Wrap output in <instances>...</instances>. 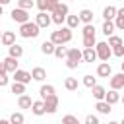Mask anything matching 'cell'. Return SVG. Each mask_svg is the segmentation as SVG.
Returning <instances> with one entry per match:
<instances>
[{"mask_svg":"<svg viewBox=\"0 0 124 124\" xmlns=\"http://www.w3.org/2000/svg\"><path fill=\"white\" fill-rule=\"evenodd\" d=\"M6 85H8V74L0 76V87H6Z\"/></svg>","mask_w":124,"mask_h":124,"instance_id":"cell-42","label":"cell"},{"mask_svg":"<svg viewBox=\"0 0 124 124\" xmlns=\"http://www.w3.org/2000/svg\"><path fill=\"white\" fill-rule=\"evenodd\" d=\"M116 10H118V8H114V6H107V8L103 10V17H105V21H114V17H116Z\"/></svg>","mask_w":124,"mask_h":124,"instance_id":"cell-19","label":"cell"},{"mask_svg":"<svg viewBox=\"0 0 124 124\" xmlns=\"http://www.w3.org/2000/svg\"><path fill=\"white\" fill-rule=\"evenodd\" d=\"M35 23H37L41 29H46V27L52 23V17H50V16H46V12H39V14H37V17H35Z\"/></svg>","mask_w":124,"mask_h":124,"instance_id":"cell-9","label":"cell"},{"mask_svg":"<svg viewBox=\"0 0 124 124\" xmlns=\"http://www.w3.org/2000/svg\"><path fill=\"white\" fill-rule=\"evenodd\" d=\"M6 74H8V70H6L4 62H0V76H6Z\"/></svg>","mask_w":124,"mask_h":124,"instance_id":"cell-43","label":"cell"},{"mask_svg":"<svg viewBox=\"0 0 124 124\" xmlns=\"http://www.w3.org/2000/svg\"><path fill=\"white\" fill-rule=\"evenodd\" d=\"M2 14H4V10H2V6H0V17H2Z\"/></svg>","mask_w":124,"mask_h":124,"instance_id":"cell-49","label":"cell"},{"mask_svg":"<svg viewBox=\"0 0 124 124\" xmlns=\"http://www.w3.org/2000/svg\"><path fill=\"white\" fill-rule=\"evenodd\" d=\"M10 16H12V19L16 21V23H27V21H31L29 19V12L27 10H21V8H14L12 12H10Z\"/></svg>","mask_w":124,"mask_h":124,"instance_id":"cell-6","label":"cell"},{"mask_svg":"<svg viewBox=\"0 0 124 124\" xmlns=\"http://www.w3.org/2000/svg\"><path fill=\"white\" fill-rule=\"evenodd\" d=\"M8 56H12V58H21L23 56V46L21 45H12L10 48H8Z\"/></svg>","mask_w":124,"mask_h":124,"instance_id":"cell-17","label":"cell"},{"mask_svg":"<svg viewBox=\"0 0 124 124\" xmlns=\"http://www.w3.org/2000/svg\"><path fill=\"white\" fill-rule=\"evenodd\" d=\"M120 70H122V72H124V62H122V64H120Z\"/></svg>","mask_w":124,"mask_h":124,"instance_id":"cell-47","label":"cell"},{"mask_svg":"<svg viewBox=\"0 0 124 124\" xmlns=\"http://www.w3.org/2000/svg\"><path fill=\"white\" fill-rule=\"evenodd\" d=\"M58 97H56V93L54 95H50V97H46L45 99V108H46V112L48 114H54L56 110H58Z\"/></svg>","mask_w":124,"mask_h":124,"instance_id":"cell-7","label":"cell"},{"mask_svg":"<svg viewBox=\"0 0 124 124\" xmlns=\"http://www.w3.org/2000/svg\"><path fill=\"white\" fill-rule=\"evenodd\" d=\"M35 6L39 8V12H50L52 14V10H54V4H50L48 0H37Z\"/></svg>","mask_w":124,"mask_h":124,"instance_id":"cell-22","label":"cell"},{"mask_svg":"<svg viewBox=\"0 0 124 124\" xmlns=\"http://www.w3.org/2000/svg\"><path fill=\"white\" fill-rule=\"evenodd\" d=\"M31 112H33L35 116H43V114H46V108H45V101H33Z\"/></svg>","mask_w":124,"mask_h":124,"instance_id":"cell-14","label":"cell"},{"mask_svg":"<svg viewBox=\"0 0 124 124\" xmlns=\"http://www.w3.org/2000/svg\"><path fill=\"white\" fill-rule=\"evenodd\" d=\"M91 93H93V97H95L97 101H105V95H107V89H105L103 85H99V83H97V85H95V87L91 89Z\"/></svg>","mask_w":124,"mask_h":124,"instance_id":"cell-20","label":"cell"},{"mask_svg":"<svg viewBox=\"0 0 124 124\" xmlns=\"http://www.w3.org/2000/svg\"><path fill=\"white\" fill-rule=\"evenodd\" d=\"M0 43L4 45V46H12V45H16V33L14 31H4L2 33V39H0Z\"/></svg>","mask_w":124,"mask_h":124,"instance_id":"cell-12","label":"cell"},{"mask_svg":"<svg viewBox=\"0 0 124 124\" xmlns=\"http://www.w3.org/2000/svg\"><path fill=\"white\" fill-rule=\"evenodd\" d=\"M62 124H79V120H78V116H74V114H66V116L62 118Z\"/></svg>","mask_w":124,"mask_h":124,"instance_id":"cell-39","label":"cell"},{"mask_svg":"<svg viewBox=\"0 0 124 124\" xmlns=\"http://www.w3.org/2000/svg\"><path fill=\"white\" fill-rule=\"evenodd\" d=\"M114 29H116V25H114V21H103V33L107 35V37H112L114 35Z\"/></svg>","mask_w":124,"mask_h":124,"instance_id":"cell-26","label":"cell"},{"mask_svg":"<svg viewBox=\"0 0 124 124\" xmlns=\"http://www.w3.org/2000/svg\"><path fill=\"white\" fill-rule=\"evenodd\" d=\"M19 37H23V39H35V37H39V33H41V27L35 23V21H27V23H21L19 25Z\"/></svg>","mask_w":124,"mask_h":124,"instance_id":"cell-2","label":"cell"},{"mask_svg":"<svg viewBox=\"0 0 124 124\" xmlns=\"http://www.w3.org/2000/svg\"><path fill=\"white\" fill-rule=\"evenodd\" d=\"M105 101H107L108 105H114V103H118V101H120V93H118V91H114V89H110V91L105 95Z\"/></svg>","mask_w":124,"mask_h":124,"instance_id":"cell-28","label":"cell"},{"mask_svg":"<svg viewBox=\"0 0 124 124\" xmlns=\"http://www.w3.org/2000/svg\"><path fill=\"white\" fill-rule=\"evenodd\" d=\"M0 45H2V43H0Z\"/></svg>","mask_w":124,"mask_h":124,"instance_id":"cell-55","label":"cell"},{"mask_svg":"<svg viewBox=\"0 0 124 124\" xmlns=\"http://www.w3.org/2000/svg\"><path fill=\"white\" fill-rule=\"evenodd\" d=\"M83 85H85V87H89V89H93V87L97 85V79H95L91 74H87V76H83Z\"/></svg>","mask_w":124,"mask_h":124,"instance_id":"cell-33","label":"cell"},{"mask_svg":"<svg viewBox=\"0 0 124 124\" xmlns=\"http://www.w3.org/2000/svg\"><path fill=\"white\" fill-rule=\"evenodd\" d=\"M122 41H124V37H122Z\"/></svg>","mask_w":124,"mask_h":124,"instance_id":"cell-54","label":"cell"},{"mask_svg":"<svg viewBox=\"0 0 124 124\" xmlns=\"http://www.w3.org/2000/svg\"><path fill=\"white\" fill-rule=\"evenodd\" d=\"M66 54H68V48H64L62 45H58V46L54 48V56H56V58H66Z\"/></svg>","mask_w":124,"mask_h":124,"instance_id":"cell-38","label":"cell"},{"mask_svg":"<svg viewBox=\"0 0 124 124\" xmlns=\"http://www.w3.org/2000/svg\"><path fill=\"white\" fill-rule=\"evenodd\" d=\"M50 41H52L56 46L70 43V41H72V29H70V27H60V29L52 31V33H50Z\"/></svg>","mask_w":124,"mask_h":124,"instance_id":"cell-1","label":"cell"},{"mask_svg":"<svg viewBox=\"0 0 124 124\" xmlns=\"http://www.w3.org/2000/svg\"><path fill=\"white\" fill-rule=\"evenodd\" d=\"M95 108H97V112H99V114H108V112L112 110V105H108L107 101H97Z\"/></svg>","mask_w":124,"mask_h":124,"instance_id":"cell-21","label":"cell"},{"mask_svg":"<svg viewBox=\"0 0 124 124\" xmlns=\"http://www.w3.org/2000/svg\"><path fill=\"white\" fill-rule=\"evenodd\" d=\"M33 78H31V74L29 72H25V70H17V72H14V81H17V83H29Z\"/></svg>","mask_w":124,"mask_h":124,"instance_id":"cell-10","label":"cell"},{"mask_svg":"<svg viewBox=\"0 0 124 124\" xmlns=\"http://www.w3.org/2000/svg\"><path fill=\"white\" fill-rule=\"evenodd\" d=\"M12 93H16L17 97H19V95H25V83L14 81V83H12Z\"/></svg>","mask_w":124,"mask_h":124,"instance_id":"cell-31","label":"cell"},{"mask_svg":"<svg viewBox=\"0 0 124 124\" xmlns=\"http://www.w3.org/2000/svg\"><path fill=\"white\" fill-rule=\"evenodd\" d=\"M23 114L21 112H12V116H10V122L12 124H23Z\"/></svg>","mask_w":124,"mask_h":124,"instance_id":"cell-37","label":"cell"},{"mask_svg":"<svg viewBox=\"0 0 124 124\" xmlns=\"http://www.w3.org/2000/svg\"><path fill=\"white\" fill-rule=\"evenodd\" d=\"M79 25V16L76 14V16H68L66 17V27H70V29H76Z\"/></svg>","mask_w":124,"mask_h":124,"instance_id":"cell-29","label":"cell"},{"mask_svg":"<svg viewBox=\"0 0 124 124\" xmlns=\"http://www.w3.org/2000/svg\"><path fill=\"white\" fill-rule=\"evenodd\" d=\"M108 46L110 48H114V46H120V45H124V41H122V37H116V35H112V37H108Z\"/></svg>","mask_w":124,"mask_h":124,"instance_id":"cell-32","label":"cell"},{"mask_svg":"<svg viewBox=\"0 0 124 124\" xmlns=\"http://www.w3.org/2000/svg\"><path fill=\"white\" fill-rule=\"evenodd\" d=\"M95 52H97V58H99V60H103V62H108V58L112 56V48L108 46V43H107V41L97 43V45H95Z\"/></svg>","mask_w":124,"mask_h":124,"instance_id":"cell-5","label":"cell"},{"mask_svg":"<svg viewBox=\"0 0 124 124\" xmlns=\"http://www.w3.org/2000/svg\"><path fill=\"white\" fill-rule=\"evenodd\" d=\"M97 76H99V78H110V76H112L110 64H108V62H101V64L97 66Z\"/></svg>","mask_w":124,"mask_h":124,"instance_id":"cell-11","label":"cell"},{"mask_svg":"<svg viewBox=\"0 0 124 124\" xmlns=\"http://www.w3.org/2000/svg\"><path fill=\"white\" fill-rule=\"evenodd\" d=\"M33 6H35L33 0H17V8H21V10H27V12H29Z\"/></svg>","mask_w":124,"mask_h":124,"instance_id":"cell-35","label":"cell"},{"mask_svg":"<svg viewBox=\"0 0 124 124\" xmlns=\"http://www.w3.org/2000/svg\"><path fill=\"white\" fill-rule=\"evenodd\" d=\"M54 48H56V45H54L52 41H45V43L41 45V52L46 54V56H48V54H54Z\"/></svg>","mask_w":124,"mask_h":124,"instance_id":"cell-27","label":"cell"},{"mask_svg":"<svg viewBox=\"0 0 124 124\" xmlns=\"http://www.w3.org/2000/svg\"><path fill=\"white\" fill-rule=\"evenodd\" d=\"M56 124H62V122H56Z\"/></svg>","mask_w":124,"mask_h":124,"instance_id":"cell-53","label":"cell"},{"mask_svg":"<svg viewBox=\"0 0 124 124\" xmlns=\"http://www.w3.org/2000/svg\"><path fill=\"white\" fill-rule=\"evenodd\" d=\"M0 39H2V31H0Z\"/></svg>","mask_w":124,"mask_h":124,"instance_id":"cell-51","label":"cell"},{"mask_svg":"<svg viewBox=\"0 0 124 124\" xmlns=\"http://www.w3.org/2000/svg\"><path fill=\"white\" fill-rule=\"evenodd\" d=\"M83 37H93L95 35V25L93 23H87V25H83Z\"/></svg>","mask_w":124,"mask_h":124,"instance_id":"cell-36","label":"cell"},{"mask_svg":"<svg viewBox=\"0 0 124 124\" xmlns=\"http://www.w3.org/2000/svg\"><path fill=\"white\" fill-rule=\"evenodd\" d=\"M39 95H41V101H45L46 97L54 95V85H41V89H39Z\"/></svg>","mask_w":124,"mask_h":124,"instance_id":"cell-24","label":"cell"},{"mask_svg":"<svg viewBox=\"0 0 124 124\" xmlns=\"http://www.w3.org/2000/svg\"><path fill=\"white\" fill-rule=\"evenodd\" d=\"M110 89H114V91L124 89V72H118V74L110 76Z\"/></svg>","mask_w":124,"mask_h":124,"instance_id":"cell-8","label":"cell"},{"mask_svg":"<svg viewBox=\"0 0 124 124\" xmlns=\"http://www.w3.org/2000/svg\"><path fill=\"white\" fill-rule=\"evenodd\" d=\"M81 60H83V50H79V48H76V46L68 48V54H66V66H68L70 70H76L78 64H79Z\"/></svg>","mask_w":124,"mask_h":124,"instance_id":"cell-4","label":"cell"},{"mask_svg":"<svg viewBox=\"0 0 124 124\" xmlns=\"http://www.w3.org/2000/svg\"><path fill=\"white\" fill-rule=\"evenodd\" d=\"M70 16V10H68V4H56L54 6V10H52V14H50V17H52V23H56V25H62L64 21H66V17Z\"/></svg>","mask_w":124,"mask_h":124,"instance_id":"cell-3","label":"cell"},{"mask_svg":"<svg viewBox=\"0 0 124 124\" xmlns=\"http://www.w3.org/2000/svg\"><path fill=\"white\" fill-rule=\"evenodd\" d=\"M120 101H122V103H124V97H120Z\"/></svg>","mask_w":124,"mask_h":124,"instance_id":"cell-50","label":"cell"},{"mask_svg":"<svg viewBox=\"0 0 124 124\" xmlns=\"http://www.w3.org/2000/svg\"><path fill=\"white\" fill-rule=\"evenodd\" d=\"M108 124H120V122H114V120H110V122H108Z\"/></svg>","mask_w":124,"mask_h":124,"instance_id":"cell-48","label":"cell"},{"mask_svg":"<svg viewBox=\"0 0 124 124\" xmlns=\"http://www.w3.org/2000/svg\"><path fill=\"white\" fill-rule=\"evenodd\" d=\"M8 2H10V0H0V6H6Z\"/></svg>","mask_w":124,"mask_h":124,"instance_id":"cell-45","label":"cell"},{"mask_svg":"<svg viewBox=\"0 0 124 124\" xmlns=\"http://www.w3.org/2000/svg\"><path fill=\"white\" fill-rule=\"evenodd\" d=\"M31 78H33L35 81H43V79L46 78V70L41 68V66H35V68L31 70Z\"/></svg>","mask_w":124,"mask_h":124,"instance_id":"cell-15","label":"cell"},{"mask_svg":"<svg viewBox=\"0 0 124 124\" xmlns=\"http://www.w3.org/2000/svg\"><path fill=\"white\" fill-rule=\"evenodd\" d=\"M114 25H116V29H122V31H124V8H118V10H116Z\"/></svg>","mask_w":124,"mask_h":124,"instance_id":"cell-25","label":"cell"},{"mask_svg":"<svg viewBox=\"0 0 124 124\" xmlns=\"http://www.w3.org/2000/svg\"><path fill=\"white\" fill-rule=\"evenodd\" d=\"M0 124H12V122H10V120H2V118H0Z\"/></svg>","mask_w":124,"mask_h":124,"instance_id":"cell-44","label":"cell"},{"mask_svg":"<svg viewBox=\"0 0 124 124\" xmlns=\"http://www.w3.org/2000/svg\"><path fill=\"white\" fill-rule=\"evenodd\" d=\"M2 62H4V66H6V70H8V74H14V72H17V70H19V68H17V64H19V62H17V58L6 56Z\"/></svg>","mask_w":124,"mask_h":124,"instance_id":"cell-13","label":"cell"},{"mask_svg":"<svg viewBox=\"0 0 124 124\" xmlns=\"http://www.w3.org/2000/svg\"><path fill=\"white\" fill-rule=\"evenodd\" d=\"M48 2H50V4H54V6H56V4H60V0H48Z\"/></svg>","mask_w":124,"mask_h":124,"instance_id":"cell-46","label":"cell"},{"mask_svg":"<svg viewBox=\"0 0 124 124\" xmlns=\"http://www.w3.org/2000/svg\"><path fill=\"white\" fill-rule=\"evenodd\" d=\"M85 124H99V118L95 114H87L85 116Z\"/></svg>","mask_w":124,"mask_h":124,"instance_id":"cell-41","label":"cell"},{"mask_svg":"<svg viewBox=\"0 0 124 124\" xmlns=\"http://www.w3.org/2000/svg\"><path fill=\"white\" fill-rule=\"evenodd\" d=\"M17 107L19 108H31L33 107V99L29 95H19L17 97Z\"/></svg>","mask_w":124,"mask_h":124,"instance_id":"cell-18","label":"cell"},{"mask_svg":"<svg viewBox=\"0 0 124 124\" xmlns=\"http://www.w3.org/2000/svg\"><path fill=\"white\" fill-rule=\"evenodd\" d=\"M78 16H79V21H81V23H85V25H87V23H93V12H91V10L83 8Z\"/></svg>","mask_w":124,"mask_h":124,"instance_id":"cell-16","label":"cell"},{"mask_svg":"<svg viewBox=\"0 0 124 124\" xmlns=\"http://www.w3.org/2000/svg\"><path fill=\"white\" fill-rule=\"evenodd\" d=\"M95 45H97L95 35L93 37H83V48H95Z\"/></svg>","mask_w":124,"mask_h":124,"instance_id":"cell-34","label":"cell"},{"mask_svg":"<svg viewBox=\"0 0 124 124\" xmlns=\"http://www.w3.org/2000/svg\"><path fill=\"white\" fill-rule=\"evenodd\" d=\"M95 60H97V52H95V48H83V62L93 64Z\"/></svg>","mask_w":124,"mask_h":124,"instance_id":"cell-23","label":"cell"},{"mask_svg":"<svg viewBox=\"0 0 124 124\" xmlns=\"http://www.w3.org/2000/svg\"><path fill=\"white\" fill-rule=\"evenodd\" d=\"M112 54H114V56H118V58H122V56H124V45L114 46V48H112Z\"/></svg>","mask_w":124,"mask_h":124,"instance_id":"cell-40","label":"cell"},{"mask_svg":"<svg viewBox=\"0 0 124 124\" xmlns=\"http://www.w3.org/2000/svg\"><path fill=\"white\" fill-rule=\"evenodd\" d=\"M64 87L68 91H78V79L76 78H66L64 79Z\"/></svg>","mask_w":124,"mask_h":124,"instance_id":"cell-30","label":"cell"},{"mask_svg":"<svg viewBox=\"0 0 124 124\" xmlns=\"http://www.w3.org/2000/svg\"><path fill=\"white\" fill-rule=\"evenodd\" d=\"M120 124H124V118H122V122H120Z\"/></svg>","mask_w":124,"mask_h":124,"instance_id":"cell-52","label":"cell"}]
</instances>
